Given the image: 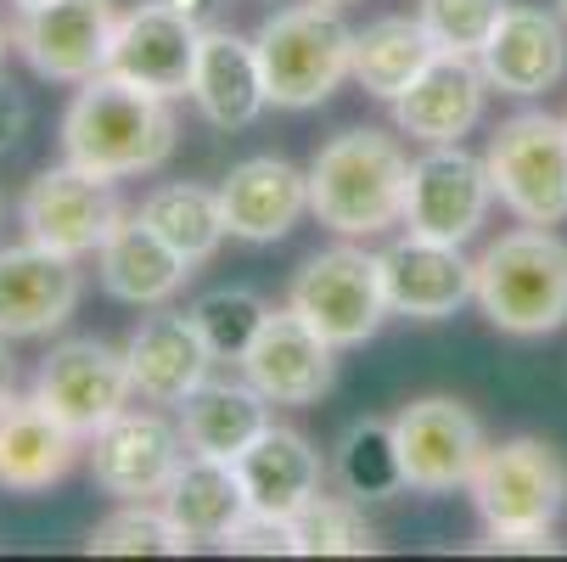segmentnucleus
Returning <instances> with one entry per match:
<instances>
[{"instance_id": "1", "label": "nucleus", "mask_w": 567, "mask_h": 562, "mask_svg": "<svg viewBox=\"0 0 567 562\" xmlns=\"http://www.w3.org/2000/svg\"><path fill=\"white\" fill-rule=\"evenodd\" d=\"M62 157L102 181H135L164 170L181 146V119L169 96L141 91L118 73H96L73 85V102L62 108Z\"/></svg>"}, {"instance_id": "2", "label": "nucleus", "mask_w": 567, "mask_h": 562, "mask_svg": "<svg viewBox=\"0 0 567 562\" xmlns=\"http://www.w3.org/2000/svg\"><path fill=\"white\" fill-rule=\"evenodd\" d=\"M404 186H411V152L388 130H338L309 157V214L332 236H382L404 225Z\"/></svg>"}, {"instance_id": "3", "label": "nucleus", "mask_w": 567, "mask_h": 562, "mask_svg": "<svg viewBox=\"0 0 567 562\" xmlns=\"http://www.w3.org/2000/svg\"><path fill=\"white\" fill-rule=\"evenodd\" d=\"M472 304L506 338H545L567 327V243L556 225H517L472 259Z\"/></svg>"}, {"instance_id": "4", "label": "nucleus", "mask_w": 567, "mask_h": 562, "mask_svg": "<svg viewBox=\"0 0 567 562\" xmlns=\"http://www.w3.org/2000/svg\"><path fill=\"white\" fill-rule=\"evenodd\" d=\"M254 51L265 68L270 108H287V113L320 108L354 73V29L343 23L338 7H320V0L276 7L259 23Z\"/></svg>"}, {"instance_id": "5", "label": "nucleus", "mask_w": 567, "mask_h": 562, "mask_svg": "<svg viewBox=\"0 0 567 562\" xmlns=\"http://www.w3.org/2000/svg\"><path fill=\"white\" fill-rule=\"evenodd\" d=\"M287 309L315 327L332 349H360L382 333L388 309V282H382V254L354 248L349 236L338 248H320L292 270Z\"/></svg>"}, {"instance_id": "6", "label": "nucleus", "mask_w": 567, "mask_h": 562, "mask_svg": "<svg viewBox=\"0 0 567 562\" xmlns=\"http://www.w3.org/2000/svg\"><path fill=\"white\" fill-rule=\"evenodd\" d=\"M495 197L523 225H561L567 219V119L534 108L506 119L483 146Z\"/></svg>"}, {"instance_id": "7", "label": "nucleus", "mask_w": 567, "mask_h": 562, "mask_svg": "<svg viewBox=\"0 0 567 562\" xmlns=\"http://www.w3.org/2000/svg\"><path fill=\"white\" fill-rule=\"evenodd\" d=\"M466 495L483 529H550L567 507V461L550 439H501L477 456Z\"/></svg>"}, {"instance_id": "8", "label": "nucleus", "mask_w": 567, "mask_h": 562, "mask_svg": "<svg viewBox=\"0 0 567 562\" xmlns=\"http://www.w3.org/2000/svg\"><path fill=\"white\" fill-rule=\"evenodd\" d=\"M124 214L130 208L118 203V181H102L91 170L68 164V157L40 170L18 197L23 236L51 254H68V259H96Z\"/></svg>"}, {"instance_id": "9", "label": "nucleus", "mask_w": 567, "mask_h": 562, "mask_svg": "<svg viewBox=\"0 0 567 562\" xmlns=\"http://www.w3.org/2000/svg\"><path fill=\"white\" fill-rule=\"evenodd\" d=\"M393 445L404 467V490L416 495H455L472 484L477 456L489 450L483 422L455 394H422L393 417Z\"/></svg>"}, {"instance_id": "10", "label": "nucleus", "mask_w": 567, "mask_h": 562, "mask_svg": "<svg viewBox=\"0 0 567 562\" xmlns=\"http://www.w3.org/2000/svg\"><path fill=\"white\" fill-rule=\"evenodd\" d=\"M29 394L79 439H91L135 399V382H130L124 349H113L102 338H62L40 355Z\"/></svg>"}, {"instance_id": "11", "label": "nucleus", "mask_w": 567, "mask_h": 562, "mask_svg": "<svg viewBox=\"0 0 567 562\" xmlns=\"http://www.w3.org/2000/svg\"><path fill=\"white\" fill-rule=\"evenodd\" d=\"M186 433L181 422H169L164 411H135L124 406L107 428H96L85 439V461H91V484L113 501H157L169 490V478L186 461Z\"/></svg>"}, {"instance_id": "12", "label": "nucleus", "mask_w": 567, "mask_h": 562, "mask_svg": "<svg viewBox=\"0 0 567 562\" xmlns=\"http://www.w3.org/2000/svg\"><path fill=\"white\" fill-rule=\"evenodd\" d=\"M489 170L466 146H427L422 157H411V186H404V231L411 236L466 248L489 219Z\"/></svg>"}, {"instance_id": "13", "label": "nucleus", "mask_w": 567, "mask_h": 562, "mask_svg": "<svg viewBox=\"0 0 567 562\" xmlns=\"http://www.w3.org/2000/svg\"><path fill=\"white\" fill-rule=\"evenodd\" d=\"M113 29V0H45L34 12H18L12 51L51 85H85V79L107 73Z\"/></svg>"}, {"instance_id": "14", "label": "nucleus", "mask_w": 567, "mask_h": 562, "mask_svg": "<svg viewBox=\"0 0 567 562\" xmlns=\"http://www.w3.org/2000/svg\"><path fill=\"white\" fill-rule=\"evenodd\" d=\"M85 298L79 259L51 254L40 243H7L0 248V338L40 344L68 327V315Z\"/></svg>"}, {"instance_id": "15", "label": "nucleus", "mask_w": 567, "mask_h": 562, "mask_svg": "<svg viewBox=\"0 0 567 562\" xmlns=\"http://www.w3.org/2000/svg\"><path fill=\"white\" fill-rule=\"evenodd\" d=\"M477 68L489 79V91L534 102L567 79V23L556 7H512L501 12L489 45L477 51Z\"/></svg>"}, {"instance_id": "16", "label": "nucleus", "mask_w": 567, "mask_h": 562, "mask_svg": "<svg viewBox=\"0 0 567 562\" xmlns=\"http://www.w3.org/2000/svg\"><path fill=\"white\" fill-rule=\"evenodd\" d=\"M197 23L181 18L164 0H141L130 7L113 29V51H107V73L130 79L141 91L157 96H186L192 91V62H197Z\"/></svg>"}, {"instance_id": "17", "label": "nucleus", "mask_w": 567, "mask_h": 562, "mask_svg": "<svg viewBox=\"0 0 567 562\" xmlns=\"http://www.w3.org/2000/svg\"><path fill=\"white\" fill-rule=\"evenodd\" d=\"M124 366H130V382H135V399L146 406H181L192 388L208 382L214 371V355L197 333L192 309H175V304H157L135 320V333L124 344Z\"/></svg>"}, {"instance_id": "18", "label": "nucleus", "mask_w": 567, "mask_h": 562, "mask_svg": "<svg viewBox=\"0 0 567 562\" xmlns=\"http://www.w3.org/2000/svg\"><path fill=\"white\" fill-rule=\"evenodd\" d=\"M241 377H248L270 406H315V399L332 394V382H338V349L281 304V309L265 315L254 349L241 355Z\"/></svg>"}, {"instance_id": "19", "label": "nucleus", "mask_w": 567, "mask_h": 562, "mask_svg": "<svg viewBox=\"0 0 567 562\" xmlns=\"http://www.w3.org/2000/svg\"><path fill=\"white\" fill-rule=\"evenodd\" d=\"M483 102H489V79H483L477 57L439 51L416 73V85L388 108H393L399 135H411L422 146H461L483 124Z\"/></svg>"}, {"instance_id": "20", "label": "nucleus", "mask_w": 567, "mask_h": 562, "mask_svg": "<svg viewBox=\"0 0 567 562\" xmlns=\"http://www.w3.org/2000/svg\"><path fill=\"white\" fill-rule=\"evenodd\" d=\"M219 208L236 243H281V236L309 214V170H298L281 152H259L230 164V175L219 181Z\"/></svg>"}, {"instance_id": "21", "label": "nucleus", "mask_w": 567, "mask_h": 562, "mask_svg": "<svg viewBox=\"0 0 567 562\" xmlns=\"http://www.w3.org/2000/svg\"><path fill=\"white\" fill-rule=\"evenodd\" d=\"M186 96L225 135L259 124V113L270 108V91H265V68H259L254 40L208 23L197 34V62H192V91Z\"/></svg>"}, {"instance_id": "22", "label": "nucleus", "mask_w": 567, "mask_h": 562, "mask_svg": "<svg viewBox=\"0 0 567 562\" xmlns=\"http://www.w3.org/2000/svg\"><path fill=\"white\" fill-rule=\"evenodd\" d=\"M79 439L68 422H56L34 394H12L0 406V490L7 495H45L73 472Z\"/></svg>"}, {"instance_id": "23", "label": "nucleus", "mask_w": 567, "mask_h": 562, "mask_svg": "<svg viewBox=\"0 0 567 562\" xmlns=\"http://www.w3.org/2000/svg\"><path fill=\"white\" fill-rule=\"evenodd\" d=\"M382 282H388V309L411 320H450L477 287L472 259L461 248L427 243L411 231H404V243L382 248Z\"/></svg>"}, {"instance_id": "24", "label": "nucleus", "mask_w": 567, "mask_h": 562, "mask_svg": "<svg viewBox=\"0 0 567 562\" xmlns=\"http://www.w3.org/2000/svg\"><path fill=\"white\" fill-rule=\"evenodd\" d=\"M192 259H181L164 236H157L141 214H124L118 231L102 243L96 254V282L107 298L130 304V309H157V304H175L181 287L192 282Z\"/></svg>"}, {"instance_id": "25", "label": "nucleus", "mask_w": 567, "mask_h": 562, "mask_svg": "<svg viewBox=\"0 0 567 562\" xmlns=\"http://www.w3.org/2000/svg\"><path fill=\"white\" fill-rule=\"evenodd\" d=\"M230 467L241 478V490H248V507L270 512V518H298L320 495V484H327V461H320V450L298 428H276V422Z\"/></svg>"}, {"instance_id": "26", "label": "nucleus", "mask_w": 567, "mask_h": 562, "mask_svg": "<svg viewBox=\"0 0 567 562\" xmlns=\"http://www.w3.org/2000/svg\"><path fill=\"white\" fill-rule=\"evenodd\" d=\"M265 428H270V399L248 377H208L181 399V433L192 456L236 461Z\"/></svg>"}, {"instance_id": "27", "label": "nucleus", "mask_w": 567, "mask_h": 562, "mask_svg": "<svg viewBox=\"0 0 567 562\" xmlns=\"http://www.w3.org/2000/svg\"><path fill=\"white\" fill-rule=\"evenodd\" d=\"M157 507L169 512V523L197 545H225V534L248 518V490H241V478L230 461H214V456H186L181 472L169 478V490L157 495Z\"/></svg>"}, {"instance_id": "28", "label": "nucleus", "mask_w": 567, "mask_h": 562, "mask_svg": "<svg viewBox=\"0 0 567 562\" xmlns=\"http://www.w3.org/2000/svg\"><path fill=\"white\" fill-rule=\"evenodd\" d=\"M433 57H439V45L422 29V18L393 12V18H377V23L354 29V73L349 79L377 102H399Z\"/></svg>"}, {"instance_id": "29", "label": "nucleus", "mask_w": 567, "mask_h": 562, "mask_svg": "<svg viewBox=\"0 0 567 562\" xmlns=\"http://www.w3.org/2000/svg\"><path fill=\"white\" fill-rule=\"evenodd\" d=\"M164 243L192 259V265H208L219 248H225V208H219V186H197V181H164V186H152L135 208Z\"/></svg>"}, {"instance_id": "30", "label": "nucleus", "mask_w": 567, "mask_h": 562, "mask_svg": "<svg viewBox=\"0 0 567 562\" xmlns=\"http://www.w3.org/2000/svg\"><path fill=\"white\" fill-rule=\"evenodd\" d=\"M332 478L343 484V495L365 501H393L404 490V467H399V445H393V422L360 417L343 428L338 456H332Z\"/></svg>"}, {"instance_id": "31", "label": "nucleus", "mask_w": 567, "mask_h": 562, "mask_svg": "<svg viewBox=\"0 0 567 562\" xmlns=\"http://www.w3.org/2000/svg\"><path fill=\"white\" fill-rule=\"evenodd\" d=\"M91 556H186L192 540L169 523L157 501H118L113 518H102L85 540Z\"/></svg>"}, {"instance_id": "32", "label": "nucleus", "mask_w": 567, "mask_h": 562, "mask_svg": "<svg viewBox=\"0 0 567 562\" xmlns=\"http://www.w3.org/2000/svg\"><path fill=\"white\" fill-rule=\"evenodd\" d=\"M292 540H298V556H371L377 551V529L354 495H315L292 518Z\"/></svg>"}, {"instance_id": "33", "label": "nucleus", "mask_w": 567, "mask_h": 562, "mask_svg": "<svg viewBox=\"0 0 567 562\" xmlns=\"http://www.w3.org/2000/svg\"><path fill=\"white\" fill-rule=\"evenodd\" d=\"M265 315H270V304L254 287H214V293H203L192 304V320H197L208 355L214 360H236V366H241V355L254 349Z\"/></svg>"}, {"instance_id": "34", "label": "nucleus", "mask_w": 567, "mask_h": 562, "mask_svg": "<svg viewBox=\"0 0 567 562\" xmlns=\"http://www.w3.org/2000/svg\"><path fill=\"white\" fill-rule=\"evenodd\" d=\"M512 7V0H422V29L433 34L439 51H455V57H477L483 45H489L501 12Z\"/></svg>"}, {"instance_id": "35", "label": "nucleus", "mask_w": 567, "mask_h": 562, "mask_svg": "<svg viewBox=\"0 0 567 562\" xmlns=\"http://www.w3.org/2000/svg\"><path fill=\"white\" fill-rule=\"evenodd\" d=\"M230 556H298V540H292V518H270V512H248L230 534L225 545Z\"/></svg>"}, {"instance_id": "36", "label": "nucleus", "mask_w": 567, "mask_h": 562, "mask_svg": "<svg viewBox=\"0 0 567 562\" xmlns=\"http://www.w3.org/2000/svg\"><path fill=\"white\" fill-rule=\"evenodd\" d=\"M483 551H501V556L534 551V556H545V551H561V540H556V523L550 529H483Z\"/></svg>"}, {"instance_id": "37", "label": "nucleus", "mask_w": 567, "mask_h": 562, "mask_svg": "<svg viewBox=\"0 0 567 562\" xmlns=\"http://www.w3.org/2000/svg\"><path fill=\"white\" fill-rule=\"evenodd\" d=\"M23 130H29V102L12 79H0V152H12L23 141Z\"/></svg>"}, {"instance_id": "38", "label": "nucleus", "mask_w": 567, "mask_h": 562, "mask_svg": "<svg viewBox=\"0 0 567 562\" xmlns=\"http://www.w3.org/2000/svg\"><path fill=\"white\" fill-rule=\"evenodd\" d=\"M164 7H175L181 18H192L197 29H208V23H214V12L225 7V0H164Z\"/></svg>"}, {"instance_id": "39", "label": "nucleus", "mask_w": 567, "mask_h": 562, "mask_svg": "<svg viewBox=\"0 0 567 562\" xmlns=\"http://www.w3.org/2000/svg\"><path fill=\"white\" fill-rule=\"evenodd\" d=\"M18 394V360H12V338H0V406Z\"/></svg>"}, {"instance_id": "40", "label": "nucleus", "mask_w": 567, "mask_h": 562, "mask_svg": "<svg viewBox=\"0 0 567 562\" xmlns=\"http://www.w3.org/2000/svg\"><path fill=\"white\" fill-rule=\"evenodd\" d=\"M7 51H12V29L0 23V62H7Z\"/></svg>"}, {"instance_id": "41", "label": "nucleus", "mask_w": 567, "mask_h": 562, "mask_svg": "<svg viewBox=\"0 0 567 562\" xmlns=\"http://www.w3.org/2000/svg\"><path fill=\"white\" fill-rule=\"evenodd\" d=\"M12 7H18V12H34V7H45V0H12Z\"/></svg>"}, {"instance_id": "42", "label": "nucleus", "mask_w": 567, "mask_h": 562, "mask_svg": "<svg viewBox=\"0 0 567 562\" xmlns=\"http://www.w3.org/2000/svg\"><path fill=\"white\" fill-rule=\"evenodd\" d=\"M320 7H338L343 12V7H354V0H320Z\"/></svg>"}, {"instance_id": "43", "label": "nucleus", "mask_w": 567, "mask_h": 562, "mask_svg": "<svg viewBox=\"0 0 567 562\" xmlns=\"http://www.w3.org/2000/svg\"><path fill=\"white\" fill-rule=\"evenodd\" d=\"M556 12H561V23H567V0H556Z\"/></svg>"}, {"instance_id": "44", "label": "nucleus", "mask_w": 567, "mask_h": 562, "mask_svg": "<svg viewBox=\"0 0 567 562\" xmlns=\"http://www.w3.org/2000/svg\"><path fill=\"white\" fill-rule=\"evenodd\" d=\"M0 219H7V197H0Z\"/></svg>"}]
</instances>
